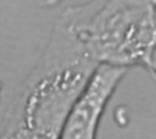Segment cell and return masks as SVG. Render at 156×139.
I'll return each mask as SVG.
<instances>
[{
    "label": "cell",
    "mask_w": 156,
    "mask_h": 139,
    "mask_svg": "<svg viewBox=\"0 0 156 139\" xmlns=\"http://www.w3.org/2000/svg\"><path fill=\"white\" fill-rule=\"evenodd\" d=\"M100 64L64 13L5 114L0 139H59L65 122Z\"/></svg>",
    "instance_id": "cell-1"
},
{
    "label": "cell",
    "mask_w": 156,
    "mask_h": 139,
    "mask_svg": "<svg viewBox=\"0 0 156 139\" xmlns=\"http://www.w3.org/2000/svg\"><path fill=\"white\" fill-rule=\"evenodd\" d=\"M67 9L100 65L148 71L156 55V0H89Z\"/></svg>",
    "instance_id": "cell-2"
},
{
    "label": "cell",
    "mask_w": 156,
    "mask_h": 139,
    "mask_svg": "<svg viewBox=\"0 0 156 139\" xmlns=\"http://www.w3.org/2000/svg\"><path fill=\"white\" fill-rule=\"evenodd\" d=\"M154 82H155V84H156V80H154Z\"/></svg>",
    "instance_id": "cell-4"
},
{
    "label": "cell",
    "mask_w": 156,
    "mask_h": 139,
    "mask_svg": "<svg viewBox=\"0 0 156 139\" xmlns=\"http://www.w3.org/2000/svg\"><path fill=\"white\" fill-rule=\"evenodd\" d=\"M128 68L101 64L73 106L59 139H97L108 104Z\"/></svg>",
    "instance_id": "cell-3"
}]
</instances>
